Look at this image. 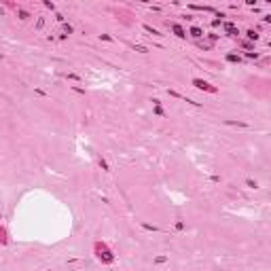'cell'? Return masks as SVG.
I'll use <instances>...</instances> for the list:
<instances>
[{"label": "cell", "instance_id": "6da1fadb", "mask_svg": "<svg viewBox=\"0 0 271 271\" xmlns=\"http://www.w3.org/2000/svg\"><path fill=\"white\" fill-rule=\"evenodd\" d=\"M95 252H97V258H100L102 263H112V260H114V254L106 248L104 241H97L95 243Z\"/></svg>", "mask_w": 271, "mask_h": 271}, {"label": "cell", "instance_id": "44dd1931", "mask_svg": "<svg viewBox=\"0 0 271 271\" xmlns=\"http://www.w3.org/2000/svg\"><path fill=\"white\" fill-rule=\"evenodd\" d=\"M227 59H229V61H239V57H237V55H227Z\"/></svg>", "mask_w": 271, "mask_h": 271}, {"label": "cell", "instance_id": "ffe728a7", "mask_svg": "<svg viewBox=\"0 0 271 271\" xmlns=\"http://www.w3.org/2000/svg\"><path fill=\"white\" fill-rule=\"evenodd\" d=\"M100 165H102V169H106V171H110V169H108V163H106L104 159H100Z\"/></svg>", "mask_w": 271, "mask_h": 271}, {"label": "cell", "instance_id": "d6986e66", "mask_svg": "<svg viewBox=\"0 0 271 271\" xmlns=\"http://www.w3.org/2000/svg\"><path fill=\"white\" fill-rule=\"evenodd\" d=\"M246 57H250V59H258L260 55H258V53H246Z\"/></svg>", "mask_w": 271, "mask_h": 271}, {"label": "cell", "instance_id": "7402d4cb", "mask_svg": "<svg viewBox=\"0 0 271 271\" xmlns=\"http://www.w3.org/2000/svg\"><path fill=\"white\" fill-rule=\"evenodd\" d=\"M0 59H2V53H0Z\"/></svg>", "mask_w": 271, "mask_h": 271}, {"label": "cell", "instance_id": "52a82bcc", "mask_svg": "<svg viewBox=\"0 0 271 271\" xmlns=\"http://www.w3.org/2000/svg\"><path fill=\"white\" fill-rule=\"evenodd\" d=\"M224 125H235V127H248V123H241V121H224Z\"/></svg>", "mask_w": 271, "mask_h": 271}, {"label": "cell", "instance_id": "7c38bea8", "mask_svg": "<svg viewBox=\"0 0 271 271\" xmlns=\"http://www.w3.org/2000/svg\"><path fill=\"white\" fill-rule=\"evenodd\" d=\"M133 51H138V53H148V49L142 47V44H133Z\"/></svg>", "mask_w": 271, "mask_h": 271}, {"label": "cell", "instance_id": "9c48e42d", "mask_svg": "<svg viewBox=\"0 0 271 271\" xmlns=\"http://www.w3.org/2000/svg\"><path fill=\"white\" fill-rule=\"evenodd\" d=\"M17 15H19V19H21V21L30 17V13H28V11H23V8H17Z\"/></svg>", "mask_w": 271, "mask_h": 271}, {"label": "cell", "instance_id": "5bb4252c", "mask_svg": "<svg viewBox=\"0 0 271 271\" xmlns=\"http://www.w3.org/2000/svg\"><path fill=\"white\" fill-rule=\"evenodd\" d=\"M68 34H72V25L70 23H64V34H61V36H68Z\"/></svg>", "mask_w": 271, "mask_h": 271}, {"label": "cell", "instance_id": "5b68a950", "mask_svg": "<svg viewBox=\"0 0 271 271\" xmlns=\"http://www.w3.org/2000/svg\"><path fill=\"white\" fill-rule=\"evenodd\" d=\"M246 36H248V40H258V38H260V36H258V32H256V30H252V28L246 32Z\"/></svg>", "mask_w": 271, "mask_h": 271}, {"label": "cell", "instance_id": "30bf717a", "mask_svg": "<svg viewBox=\"0 0 271 271\" xmlns=\"http://www.w3.org/2000/svg\"><path fill=\"white\" fill-rule=\"evenodd\" d=\"M246 186H250V188H258V182H256V180H252V178H248V180H246Z\"/></svg>", "mask_w": 271, "mask_h": 271}, {"label": "cell", "instance_id": "ba28073f", "mask_svg": "<svg viewBox=\"0 0 271 271\" xmlns=\"http://www.w3.org/2000/svg\"><path fill=\"white\" fill-rule=\"evenodd\" d=\"M144 30H146V32H150L152 36H163V34H161L159 30H155V28H152V25H144Z\"/></svg>", "mask_w": 271, "mask_h": 271}, {"label": "cell", "instance_id": "8992f818", "mask_svg": "<svg viewBox=\"0 0 271 271\" xmlns=\"http://www.w3.org/2000/svg\"><path fill=\"white\" fill-rule=\"evenodd\" d=\"M152 104H155V114H159V116H163L165 112H163V108L159 106V100H152Z\"/></svg>", "mask_w": 271, "mask_h": 271}, {"label": "cell", "instance_id": "603a6c76", "mask_svg": "<svg viewBox=\"0 0 271 271\" xmlns=\"http://www.w3.org/2000/svg\"><path fill=\"white\" fill-rule=\"evenodd\" d=\"M49 271H53V269H49Z\"/></svg>", "mask_w": 271, "mask_h": 271}, {"label": "cell", "instance_id": "e0dca14e", "mask_svg": "<svg viewBox=\"0 0 271 271\" xmlns=\"http://www.w3.org/2000/svg\"><path fill=\"white\" fill-rule=\"evenodd\" d=\"M165 260H167V256L161 254V256H157V258H155V263H157V265H161V263H165Z\"/></svg>", "mask_w": 271, "mask_h": 271}, {"label": "cell", "instance_id": "9a60e30c", "mask_svg": "<svg viewBox=\"0 0 271 271\" xmlns=\"http://www.w3.org/2000/svg\"><path fill=\"white\" fill-rule=\"evenodd\" d=\"M44 28V17H38V21H36V30H42Z\"/></svg>", "mask_w": 271, "mask_h": 271}, {"label": "cell", "instance_id": "2e32d148", "mask_svg": "<svg viewBox=\"0 0 271 271\" xmlns=\"http://www.w3.org/2000/svg\"><path fill=\"white\" fill-rule=\"evenodd\" d=\"M100 40H106V42H112V36H108V34H100Z\"/></svg>", "mask_w": 271, "mask_h": 271}, {"label": "cell", "instance_id": "3957f363", "mask_svg": "<svg viewBox=\"0 0 271 271\" xmlns=\"http://www.w3.org/2000/svg\"><path fill=\"white\" fill-rule=\"evenodd\" d=\"M171 30L176 32V36H178V38H184V36H186V32L182 30V25H178V23H171Z\"/></svg>", "mask_w": 271, "mask_h": 271}, {"label": "cell", "instance_id": "277c9868", "mask_svg": "<svg viewBox=\"0 0 271 271\" xmlns=\"http://www.w3.org/2000/svg\"><path fill=\"white\" fill-rule=\"evenodd\" d=\"M222 28L229 32V36H235V34H239V32H237V28H235L233 23H229V21H227V23H222Z\"/></svg>", "mask_w": 271, "mask_h": 271}, {"label": "cell", "instance_id": "ac0fdd59", "mask_svg": "<svg viewBox=\"0 0 271 271\" xmlns=\"http://www.w3.org/2000/svg\"><path fill=\"white\" fill-rule=\"evenodd\" d=\"M44 6H47V8H51V11H55V4H53V2H49V0H44Z\"/></svg>", "mask_w": 271, "mask_h": 271}, {"label": "cell", "instance_id": "7a4b0ae2", "mask_svg": "<svg viewBox=\"0 0 271 271\" xmlns=\"http://www.w3.org/2000/svg\"><path fill=\"white\" fill-rule=\"evenodd\" d=\"M193 85L197 87V89H201V91H210V93H216L218 89L216 87H212L207 80H203V78H193Z\"/></svg>", "mask_w": 271, "mask_h": 271}, {"label": "cell", "instance_id": "8fae6325", "mask_svg": "<svg viewBox=\"0 0 271 271\" xmlns=\"http://www.w3.org/2000/svg\"><path fill=\"white\" fill-rule=\"evenodd\" d=\"M203 32H201V28H191V36H195V38H199Z\"/></svg>", "mask_w": 271, "mask_h": 271}, {"label": "cell", "instance_id": "4fadbf2b", "mask_svg": "<svg viewBox=\"0 0 271 271\" xmlns=\"http://www.w3.org/2000/svg\"><path fill=\"white\" fill-rule=\"evenodd\" d=\"M142 229H146V231H159L155 224H146V222H142Z\"/></svg>", "mask_w": 271, "mask_h": 271}]
</instances>
